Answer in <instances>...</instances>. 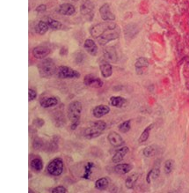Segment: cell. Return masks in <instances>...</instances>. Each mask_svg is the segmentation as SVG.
<instances>
[{
  "mask_svg": "<svg viewBox=\"0 0 189 193\" xmlns=\"http://www.w3.org/2000/svg\"><path fill=\"white\" fill-rule=\"evenodd\" d=\"M91 35L99 42V45L105 46L108 42L115 41L121 34V28L115 22L103 21L93 26L90 29Z\"/></svg>",
  "mask_w": 189,
  "mask_h": 193,
  "instance_id": "1",
  "label": "cell"
},
{
  "mask_svg": "<svg viewBox=\"0 0 189 193\" xmlns=\"http://www.w3.org/2000/svg\"><path fill=\"white\" fill-rule=\"evenodd\" d=\"M82 112V104L77 101H74L70 103L68 107V118L71 122L70 129L76 130L80 124V118Z\"/></svg>",
  "mask_w": 189,
  "mask_h": 193,
  "instance_id": "2",
  "label": "cell"
},
{
  "mask_svg": "<svg viewBox=\"0 0 189 193\" xmlns=\"http://www.w3.org/2000/svg\"><path fill=\"white\" fill-rule=\"evenodd\" d=\"M107 129V124L104 121H97L83 132V136L87 139L98 138Z\"/></svg>",
  "mask_w": 189,
  "mask_h": 193,
  "instance_id": "3",
  "label": "cell"
},
{
  "mask_svg": "<svg viewBox=\"0 0 189 193\" xmlns=\"http://www.w3.org/2000/svg\"><path fill=\"white\" fill-rule=\"evenodd\" d=\"M39 73L42 78H50L57 73V66L51 58H44L39 64Z\"/></svg>",
  "mask_w": 189,
  "mask_h": 193,
  "instance_id": "4",
  "label": "cell"
},
{
  "mask_svg": "<svg viewBox=\"0 0 189 193\" xmlns=\"http://www.w3.org/2000/svg\"><path fill=\"white\" fill-rule=\"evenodd\" d=\"M47 171L50 176H59L63 174L64 171V160L57 157L50 160L47 166Z\"/></svg>",
  "mask_w": 189,
  "mask_h": 193,
  "instance_id": "5",
  "label": "cell"
},
{
  "mask_svg": "<svg viewBox=\"0 0 189 193\" xmlns=\"http://www.w3.org/2000/svg\"><path fill=\"white\" fill-rule=\"evenodd\" d=\"M57 75L60 79H78L80 73L68 66H59L57 71Z\"/></svg>",
  "mask_w": 189,
  "mask_h": 193,
  "instance_id": "6",
  "label": "cell"
},
{
  "mask_svg": "<svg viewBox=\"0 0 189 193\" xmlns=\"http://www.w3.org/2000/svg\"><path fill=\"white\" fill-rule=\"evenodd\" d=\"M84 84L92 88H100L103 86V81L97 76L88 74L84 78Z\"/></svg>",
  "mask_w": 189,
  "mask_h": 193,
  "instance_id": "7",
  "label": "cell"
},
{
  "mask_svg": "<svg viewBox=\"0 0 189 193\" xmlns=\"http://www.w3.org/2000/svg\"><path fill=\"white\" fill-rule=\"evenodd\" d=\"M100 17L104 21H114L115 19V16L110 10V6L108 4H104L99 8Z\"/></svg>",
  "mask_w": 189,
  "mask_h": 193,
  "instance_id": "8",
  "label": "cell"
},
{
  "mask_svg": "<svg viewBox=\"0 0 189 193\" xmlns=\"http://www.w3.org/2000/svg\"><path fill=\"white\" fill-rule=\"evenodd\" d=\"M107 140L108 142L110 143L114 147H120L122 146V145L124 144L123 139L122 138V136L120 134H118L115 132H111L108 136H107Z\"/></svg>",
  "mask_w": 189,
  "mask_h": 193,
  "instance_id": "9",
  "label": "cell"
},
{
  "mask_svg": "<svg viewBox=\"0 0 189 193\" xmlns=\"http://www.w3.org/2000/svg\"><path fill=\"white\" fill-rule=\"evenodd\" d=\"M50 50L46 47V46H37L33 50V55L35 58L37 59H44L46 58V57H48L50 55Z\"/></svg>",
  "mask_w": 189,
  "mask_h": 193,
  "instance_id": "10",
  "label": "cell"
},
{
  "mask_svg": "<svg viewBox=\"0 0 189 193\" xmlns=\"http://www.w3.org/2000/svg\"><path fill=\"white\" fill-rule=\"evenodd\" d=\"M84 48L85 49V51H87L91 56H92V57L97 56L98 46H97L96 42H94L92 39H86L84 43Z\"/></svg>",
  "mask_w": 189,
  "mask_h": 193,
  "instance_id": "11",
  "label": "cell"
},
{
  "mask_svg": "<svg viewBox=\"0 0 189 193\" xmlns=\"http://www.w3.org/2000/svg\"><path fill=\"white\" fill-rule=\"evenodd\" d=\"M99 70L101 72V75L103 78H109L113 74V68L112 65L107 61H102L99 64Z\"/></svg>",
  "mask_w": 189,
  "mask_h": 193,
  "instance_id": "12",
  "label": "cell"
},
{
  "mask_svg": "<svg viewBox=\"0 0 189 193\" xmlns=\"http://www.w3.org/2000/svg\"><path fill=\"white\" fill-rule=\"evenodd\" d=\"M110 112V108L107 105H98L92 110V115L96 118H101Z\"/></svg>",
  "mask_w": 189,
  "mask_h": 193,
  "instance_id": "13",
  "label": "cell"
},
{
  "mask_svg": "<svg viewBox=\"0 0 189 193\" xmlns=\"http://www.w3.org/2000/svg\"><path fill=\"white\" fill-rule=\"evenodd\" d=\"M57 12L62 15L71 16L76 12V9H75L74 5H72L71 4L66 3V4H63L59 6Z\"/></svg>",
  "mask_w": 189,
  "mask_h": 193,
  "instance_id": "14",
  "label": "cell"
},
{
  "mask_svg": "<svg viewBox=\"0 0 189 193\" xmlns=\"http://www.w3.org/2000/svg\"><path fill=\"white\" fill-rule=\"evenodd\" d=\"M129 152V149L128 146H122V148H119L115 151V154L112 157V161L115 163H118L121 162L122 160L124 159V157L126 156V154Z\"/></svg>",
  "mask_w": 189,
  "mask_h": 193,
  "instance_id": "15",
  "label": "cell"
},
{
  "mask_svg": "<svg viewBox=\"0 0 189 193\" xmlns=\"http://www.w3.org/2000/svg\"><path fill=\"white\" fill-rule=\"evenodd\" d=\"M104 58L107 62L115 63L117 61V52L114 47H108L104 50Z\"/></svg>",
  "mask_w": 189,
  "mask_h": 193,
  "instance_id": "16",
  "label": "cell"
},
{
  "mask_svg": "<svg viewBox=\"0 0 189 193\" xmlns=\"http://www.w3.org/2000/svg\"><path fill=\"white\" fill-rule=\"evenodd\" d=\"M149 66V60L145 58H139L136 61L135 67L136 72L137 74H143V69L147 68Z\"/></svg>",
  "mask_w": 189,
  "mask_h": 193,
  "instance_id": "17",
  "label": "cell"
},
{
  "mask_svg": "<svg viewBox=\"0 0 189 193\" xmlns=\"http://www.w3.org/2000/svg\"><path fill=\"white\" fill-rule=\"evenodd\" d=\"M40 104L42 108L49 109L55 107L58 104V100L57 97H47V98H42L40 101Z\"/></svg>",
  "mask_w": 189,
  "mask_h": 193,
  "instance_id": "18",
  "label": "cell"
},
{
  "mask_svg": "<svg viewBox=\"0 0 189 193\" xmlns=\"http://www.w3.org/2000/svg\"><path fill=\"white\" fill-rule=\"evenodd\" d=\"M132 166L128 163H120L115 167V172L118 175H125L131 171Z\"/></svg>",
  "mask_w": 189,
  "mask_h": 193,
  "instance_id": "19",
  "label": "cell"
},
{
  "mask_svg": "<svg viewBox=\"0 0 189 193\" xmlns=\"http://www.w3.org/2000/svg\"><path fill=\"white\" fill-rule=\"evenodd\" d=\"M127 102L126 99L121 96H112L110 98V104L115 108H122Z\"/></svg>",
  "mask_w": 189,
  "mask_h": 193,
  "instance_id": "20",
  "label": "cell"
},
{
  "mask_svg": "<svg viewBox=\"0 0 189 193\" xmlns=\"http://www.w3.org/2000/svg\"><path fill=\"white\" fill-rule=\"evenodd\" d=\"M109 186V180L107 177H101L95 181V188L99 191H104Z\"/></svg>",
  "mask_w": 189,
  "mask_h": 193,
  "instance_id": "21",
  "label": "cell"
},
{
  "mask_svg": "<svg viewBox=\"0 0 189 193\" xmlns=\"http://www.w3.org/2000/svg\"><path fill=\"white\" fill-rule=\"evenodd\" d=\"M50 29V26L48 25L47 21H42L41 20L40 22H38V24L35 26V31L38 34L43 35L45 34Z\"/></svg>",
  "mask_w": 189,
  "mask_h": 193,
  "instance_id": "22",
  "label": "cell"
},
{
  "mask_svg": "<svg viewBox=\"0 0 189 193\" xmlns=\"http://www.w3.org/2000/svg\"><path fill=\"white\" fill-rule=\"evenodd\" d=\"M160 175V168L159 166L158 167H154L152 169H150V171L148 173V175L146 176V181L148 184H150L151 181L156 179L158 176Z\"/></svg>",
  "mask_w": 189,
  "mask_h": 193,
  "instance_id": "23",
  "label": "cell"
},
{
  "mask_svg": "<svg viewBox=\"0 0 189 193\" xmlns=\"http://www.w3.org/2000/svg\"><path fill=\"white\" fill-rule=\"evenodd\" d=\"M30 167L31 168L36 171V172H41V170L43 169V161L40 158H34L31 160L30 163Z\"/></svg>",
  "mask_w": 189,
  "mask_h": 193,
  "instance_id": "24",
  "label": "cell"
},
{
  "mask_svg": "<svg viewBox=\"0 0 189 193\" xmlns=\"http://www.w3.org/2000/svg\"><path fill=\"white\" fill-rule=\"evenodd\" d=\"M138 177H139V175L136 174V173H134L132 174L131 176H129L125 181V185L128 189L129 190H132L135 186V184L136 183V181L138 180Z\"/></svg>",
  "mask_w": 189,
  "mask_h": 193,
  "instance_id": "25",
  "label": "cell"
},
{
  "mask_svg": "<svg viewBox=\"0 0 189 193\" xmlns=\"http://www.w3.org/2000/svg\"><path fill=\"white\" fill-rule=\"evenodd\" d=\"M93 168H95V165H94V163L93 162H87L86 163V165L84 166V173H83L82 175V178L84 179H90V176L91 175V173H92V169Z\"/></svg>",
  "mask_w": 189,
  "mask_h": 193,
  "instance_id": "26",
  "label": "cell"
},
{
  "mask_svg": "<svg viewBox=\"0 0 189 193\" xmlns=\"http://www.w3.org/2000/svg\"><path fill=\"white\" fill-rule=\"evenodd\" d=\"M153 126L154 125L153 124H151V125H148L145 129H144V131L142 132V134L140 136L139 139H138V142L140 144H142V143H144L147 141V139H149V133H150V131L152 130V128H153Z\"/></svg>",
  "mask_w": 189,
  "mask_h": 193,
  "instance_id": "27",
  "label": "cell"
},
{
  "mask_svg": "<svg viewBox=\"0 0 189 193\" xmlns=\"http://www.w3.org/2000/svg\"><path fill=\"white\" fill-rule=\"evenodd\" d=\"M137 32H138L137 26L135 25V24L128 25L126 26V28H125V34H126V36L134 37V36L136 35Z\"/></svg>",
  "mask_w": 189,
  "mask_h": 193,
  "instance_id": "28",
  "label": "cell"
},
{
  "mask_svg": "<svg viewBox=\"0 0 189 193\" xmlns=\"http://www.w3.org/2000/svg\"><path fill=\"white\" fill-rule=\"evenodd\" d=\"M47 23L50 29H52V30H60L63 27V25L61 22H59L56 19H48Z\"/></svg>",
  "mask_w": 189,
  "mask_h": 193,
  "instance_id": "29",
  "label": "cell"
},
{
  "mask_svg": "<svg viewBox=\"0 0 189 193\" xmlns=\"http://www.w3.org/2000/svg\"><path fill=\"white\" fill-rule=\"evenodd\" d=\"M156 146H149L147 147H145L143 151V154L147 157V158H149V157H152L156 154Z\"/></svg>",
  "mask_w": 189,
  "mask_h": 193,
  "instance_id": "30",
  "label": "cell"
},
{
  "mask_svg": "<svg viewBox=\"0 0 189 193\" xmlns=\"http://www.w3.org/2000/svg\"><path fill=\"white\" fill-rule=\"evenodd\" d=\"M130 128H131V121L130 120L124 121L120 125L118 126L119 131L121 132H122V133H127L128 132H129Z\"/></svg>",
  "mask_w": 189,
  "mask_h": 193,
  "instance_id": "31",
  "label": "cell"
},
{
  "mask_svg": "<svg viewBox=\"0 0 189 193\" xmlns=\"http://www.w3.org/2000/svg\"><path fill=\"white\" fill-rule=\"evenodd\" d=\"M173 164H174V161L173 160L169 159L165 161V163H164V173L166 175H169V174L172 173L173 169Z\"/></svg>",
  "mask_w": 189,
  "mask_h": 193,
  "instance_id": "32",
  "label": "cell"
},
{
  "mask_svg": "<svg viewBox=\"0 0 189 193\" xmlns=\"http://www.w3.org/2000/svg\"><path fill=\"white\" fill-rule=\"evenodd\" d=\"M44 143H43V140L41 139V138H35L33 139V147L34 149H41L42 148Z\"/></svg>",
  "mask_w": 189,
  "mask_h": 193,
  "instance_id": "33",
  "label": "cell"
},
{
  "mask_svg": "<svg viewBox=\"0 0 189 193\" xmlns=\"http://www.w3.org/2000/svg\"><path fill=\"white\" fill-rule=\"evenodd\" d=\"M50 192L52 193H66L68 192L67 189L64 186H57L55 188H52L50 190Z\"/></svg>",
  "mask_w": 189,
  "mask_h": 193,
  "instance_id": "34",
  "label": "cell"
},
{
  "mask_svg": "<svg viewBox=\"0 0 189 193\" xmlns=\"http://www.w3.org/2000/svg\"><path fill=\"white\" fill-rule=\"evenodd\" d=\"M44 124H45V121L41 118H36V119L33 120V125L38 127V128H41L42 126L44 125Z\"/></svg>",
  "mask_w": 189,
  "mask_h": 193,
  "instance_id": "35",
  "label": "cell"
},
{
  "mask_svg": "<svg viewBox=\"0 0 189 193\" xmlns=\"http://www.w3.org/2000/svg\"><path fill=\"white\" fill-rule=\"evenodd\" d=\"M36 97H37V93H36V91L32 89V88H29V90H28V98H29V101H33Z\"/></svg>",
  "mask_w": 189,
  "mask_h": 193,
  "instance_id": "36",
  "label": "cell"
},
{
  "mask_svg": "<svg viewBox=\"0 0 189 193\" xmlns=\"http://www.w3.org/2000/svg\"><path fill=\"white\" fill-rule=\"evenodd\" d=\"M46 9H47V7H46L45 5H39L37 8L35 9V11L38 12H45Z\"/></svg>",
  "mask_w": 189,
  "mask_h": 193,
  "instance_id": "37",
  "label": "cell"
},
{
  "mask_svg": "<svg viewBox=\"0 0 189 193\" xmlns=\"http://www.w3.org/2000/svg\"><path fill=\"white\" fill-rule=\"evenodd\" d=\"M60 55L62 56V57H64V56H66L67 54H68V49L66 48V47H63L61 50H60Z\"/></svg>",
  "mask_w": 189,
  "mask_h": 193,
  "instance_id": "38",
  "label": "cell"
},
{
  "mask_svg": "<svg viewBox=\"0 0 189 193\" xmlns=\"http://www.w3.org/2000/svg\"><path fill=\"white\" fill-rule=\"evenodd\" d=\"M73 1H78V0H73Z\"/></svg>",
  "mask_w": 189,
  "mask_h": 193,
  "instance_id": "39",
  "label": "cell"
}]
</instances>
